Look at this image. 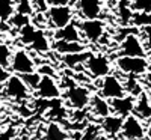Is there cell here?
<instances>
[{"instance_id":"obj_1","label":"cell","mask_w":151,"mask_h":140,"mask_svg":"<svg viewBox=\"0 0 151 140\" xmlns=\"http://www.w3.org/2000/svg\"><path fill=\"white\" fill-rule=\"evenodd\" d=\"M115 66L127 77H144V74L150 69V62L147 57L118 56L115 59Z\"/></svg>"},{"instance_id":"obj_2","label":"cell","mask_w":151,"mask_h":140,"mask_svg":"<svg viewBox=\"0 0 151 140\" xmlns=\"http://www.w3.org/2000/svg\"><path fill=\"white\" fill-rule=\"evenodd\" d=\"M92 92L89 87L83 84L73 83L65 89V106L71 107L73 110H85L91 103Z\"/></svg>"},{"instance_id":"obj_3","label":"cell","mask_w":151,"mask_h":140,"mask_svg":"<svg viewBox=\"0 0 151 140\" xmlns=\"http://www.w3.org/2000/svg\"><path fill=\"white\" fill-rule=\"evenodd\" d=\"M85 72L92 79H103L106 75L112 74V63L109 57L103 53H92L88 60L83 63Z\"/></svg>"},{"instance_id":"obj_4","label":"cell","mask_w":151,"mask_h":140,"mask_svg":"<svg viewBox=\"0 0 151 140\" xmlns=\"http://www.w3.org/2000/svg\"><path fill=\"white\" fill-rule=\"evenodd\" d=\"M97 94L101 95L106 99H109V101L127 95L125 87H124V81L118 77L116 74H109V75H106V77L100 79Z\"/></svg>"},{"instance_id":"obj_5","label":"cell","mask_w":151,"mask_h":140,"mask_svg":"<svg viewBox=\"0 0 151 140\" xmlns=\"http://www.w3.org/2000/svg\"><path fill=\"white\" fill-rule=\"evenodd\" d=\"M2 94L6 98L12 99V101H17V103L27 101V99L32 98V91L26 86V83L23 81V79L17 74H11V77L8 79Z\"/></svg>"},{"instance_id":"obj_6","label":"cell","mask_w":151,"mask_h":140,"mask_svg":"<svg viewBox=\"0 0 151 140\" xmlns=\"http://www.w3.org/2000/svg\"><path fill=\"white\" fill-rule=\"evenodd\" d=\"M9 69L17 75H26V74L36 71V63H35L33 57L29 54L27 50L17 48L12 51Z\"/></svg>"},{"instance_id":"obj_7","label":"cell","mask_w":151,"mask_h":140,"mask_svg":"<svg viewBox=\"0 0 151 140\" xmlns=\"http://www.w3.org/2000/svg\"><path fill=\"white\" fill-rule=\"evenodd\" d=\"M73 8L70 5H60V6H48L45 12V18L50 27L62 29L73 23Z\"/></svg>"},{"instance_id":"obj_8","label":"cell","mask_w":151,"mask_h":140,"mask_svg":"<svg viewBox=\"0 0 151 140\" xmlns=\"http://www.w3.org/2000/svg\"><path fill=\"white\" fill-rule=\"evenodd\" d=\"M79 30L82 38L91 44H97L106 35V24L101 20H82L79 23Z\"/></svg>"},{"instance_id":"obj_9","label":"cell","mask_w":151,"mask_h":140,"mask_svg":"<svg viewBox=\"0 0 151 140\" xmlns=\"http://www.w3.org/2000/svg\"><path fill=\"white\" fill-rule=\"evenodd\" d=\"M119 136L122 140H144L147 137V126L134 114H130V116L124 118Z\"/></svg>"},{"instance_id":"obj_10","label":"cell","mask_w":151,"mask_h":140,"mask_svg":"<svg viewBox=\"0 0 151 140\" xmlns=\"http://www.w3.org/2000/svg\"><path fill=\"white\" fill-rule=\"evenodd\" d=\"M119 56L147 57V50L137 33H130L119 42Z\"/></svg>"},{"instance_id":"obj_11","label":"cell","mask_w":151,"mask_h":140,"mask_svg":"<svg viewBox=\"0 0 151 140\" xmlns=\"http://www.w3.org/2000/svg\"><path fill=\"white\" fill-rule=\"evenodd\" d=\"M35 94L40 99H56L60 98L62 89L55 77H48V75H41L40 84L36 86Z\"/></svg>"},{"instance_id":"obj_12","label":"cell","mask_w":151,"mask_h":140,"mask_svg":"<svg viewBox=\"0 0 151 140\" xmlns=\"http://www.w3.org/2000/svg\"><path fill=\"white\" fill-rule=\"evenodd\" d=\"M76 8L83 20H100L103 12L101 0H77Z\"/></svg>"},{"instance_id":"obj_13","label":"cell","mask_w":151,"mask_h":140,"mask_svg":"<svg viewBox=\"0 0 151 140\" xmlns=\"http://www.w3.org/2000/svg\"><path fill=\"white\" fill-rule=\"evenodd\" d=\"M134 101H136V98L132 95H124L121 98L110 99V110L113 114H118L121 118H127L130 114H133Z\"/></svg>"},{"instance_id":"obj_14","label":"cell","mask_w":151,"mask_h":140,"mask_svg":"<svg viewBox=\"0 0 151 140\" xmlns=\"http://www.w3.org/2000/svg\"><path fill=\"white\" fill-rule=\"evenodd\" d=\"M89 113H92L94 116L97 119H104L106 116H109V114L112 113L110 110V101L103 98L101 95H98V94H92L91 96V103H89Z\"/></svg>"},{"instance_id":"obj_15","label":"cell","mask_w":151,"mask_h":140,"mask_svg":"<svg viewBox=\"0 0 151 140\" xmlns=\"http://www.w3.org/2000/svg\"><path fill=\"white\" fill-rule=\"evenodd\" d=\"M122 122H124V118L110 113L109 116H106L104 119L100 121V130L109 137H116V136L121 134Z\"/></svg>"},{"instance_id":"obj_16","label":"cell","mask_w":151,"mask_h":140,"mask_svg":"<svg viewBox=\"0 0 151 140\" xmlns=\"http://www.w3.org/2000/svg\"><path fill=\"white\" fill-rule=\"evenodd\" d=\"M133 114L137 119H141L142 122L151 119V99H150L147 91H144L139 96H136Z\"/></svg>"},{"instance_id":"obj_17","label":"cell","mask_w":151,"mask_h":140,"mask_svg":"<svg viewBox=\"0 0 151 140\" xmlns=\"http://www.w3.org/2000/svg\"><path fill=\"white\" fill-rule=\"evenodd\" d=\"M52 50H53V51H56L59 56H65V54H76V53L86 51V45H85L83 41H79V42L55 41L52 44Z\"/></svg>"},{"instance_id":"obj_18","label":"cell","mask_w":151,"mask_h":140,"mask_svg":"<svg viewBox=\"0 0 151 140\" xmlns=\"http://www.w3.org/2000/svg\"><path fill=\"white\" fill-rule=\"evenodd\" d=\"M55 41H67V42H79L82 41V35H80V30L76 24H68V26L62 27V29H58L55 33Z\"/></svg>"},{"instance_id":"obj_19","label":"cell","mask_w":151,"mask_h":140,"mask_svg":"<svg viewBox=\"0 0 151 140\" xmlns=\"http://www.w3.org/2000/svg\"><path fill=\"white\" fill-rule=\"evenodd\" d=\"M70 136L59 122L52 121L44 128V140H68Z\"/></svg>"},{"instance_id":"obj_20","label":"cell","mask_w":151,"mask_h":140,"mask_svg":"<svg viewBox=\"0 0 151 140\" xmlns=\"http://www.w3.org/2000/svg\"><path fill=\"white\" fill-rule=\"evenodd\" d=\"M29 47L33 50V51L42 54V53H48L50 50H52V42H50L48 36H47V33H45L44 30L38 29L36 33H35L33 41H32V44H30Z\"/></svg>"},{"instance_id":"obj_21","label":"cell","mask_w":151,"mask_h":140,"mask_svg":"<svg viewBox=\"0 0 151 140\" xmlns=\"http://www.w3.org/2000/svg\"><path fill=\"white\" fill-rule=\"evenodd\" d=\"M92 53L91 51H82V53H76V54H65V56H60V62L64 63L65 66L68 68H73V69H77L79 65L83 66V63L88 60Z\"/></svg>"},{"instance_id":"obj_22","label":"cell","mask_w":151,"mask_h":140,"mask_svg":"<svg viewBox=\"0 0 151 140\" xmlns=\"http://www.w3.org/2000/svg\"><path fill=\"white\" fill-rule=\"evenodd\" d=\"M116 17L121 23V26H129V24L132 23L133 9H132V5H130V0H118Z\"/></svg>"},{"instance_id":"obj_23","label":"cell","mask_w":151,"mask_h":140,"mask_svg":"<svg viewBox=\"0 0 151 140\" xmlns=\"http://www.w3.org/2000/svg\"><path fill=\"white\" fill-rule=\"evenodd\" d=\"M15 0H0V23H9L15 14Z\"/></svg>"},{"instance_id":"obj_24","label":"cell","mask_w":151,"mask_h":140,"mask_svg":"<svg viewBox=\"0 0 151 140\" xmlns=\"http://www.w3.org/2000/svg\"><path fill=\"white\" fill-rule=\"evenodd\" d=\"M36 27L33 26L32 23L26 24L24 27H21L18 30V36H20V41L24 44V45H30L32 41H33V38H35V33H36Z\"/></svg>"},{"instance_id":"obj_25","label":"cell","mask_w":151,"mask_h":140,"mask_svg":"<svg viewBox=\"0 0 151 140\" xmlns=\"http://www.w3.org/2000/svg\"><path fill=\"white\" fill-rule=\"evenodd\" d=\"M130 24L133 27H139V29L145 26H151V14H148V12H133Z\"/></svg>"},{"instance_id":"obj_26","label":"cell","mask_w":151,"mask_h":140,"mask_svg":"<svg viewBox=\"0 0 151 140\" xmlns=\"http://www.w3.org/2000/svg\"><path fill=\"white\" fill-rule=\"evenodd\" d=\"M11 57H12V48L6 42H0V68L8 69L11 65Z\"/></svg>"},{"instance_id":"obj_27","label":"cell","mask_w":151,"mask_h":140,"mask_svg":"<svg viewBox=\"0 0 151 140\" xmlns=\"http://www.w3.org/2000/svg\"><path fill=\"white\" fill-rule=\"evenodd\" d=\"M33 3L32 0H18L15 3V12L17 14H21V15H26V17H30L33 15Z\"/></svg>"},{"instance_id":"obj_28","label":"cell","mask_w":151,"mask_h":140,"mask_svg":"<svg viewBox=\"0 0 151 140\" xmlns=\"http://www.w3.org/2000/svg\"><path fill=\"white\" fill-rule=\"evenodd\" d=\"M20 77L23 79V81L26 83V86L30 89V91L35 92V89L36 86L40 84V80H41V74L38 72V71H33L30 74H26V75H20Z\"/></svg>"},{"instance_id":"obj_29","label":"cell","mask_w":151,"mask_h":140,"mask_svg":"<svg viewBox=\"0 0 151 140\" xmlns=\"http://www.w3.org/2000/svg\"><path fill=\"white\" fill-rule=\"evenodd\" d=\"M133 12H148L151 14V0H130Z\"/></svg>"},{"instance_id":"obj_30","label":"cell","mask_w":151,"mask_h":140,"mask_svg":"<svg viewBox=\"0 0 151 140\" xmlns=\"http://www.w3.org/2000/svg\"><path fill=\"white\" fill-rule=\"evenodd\" d=\"M30 17H26V15H21V14H17V12H15V14L14 15H12V18L9 20V24H11V26L12 27H15V29H21V27H24V26H26V24H29L30 23Z\"/></svg>"},{"instance_id":"obj_31","label":"cell","mask_w":151,"mask_h":140,"mask_svg":"<svg viewBox=\"0 0 151 140\" xmlns=\"http://www.w3.org/2000/svg\"><path fill=\"white\" fill-rule=\"evenodd\" d=\"M139 38H141V41H142V44H144L147 51L151 50V26L142 27L141 32H139Z\"/></svg>"},{"instance_id":"obj_32","label":"cell","mask_w":151,"mask_h":140,"mask_svg":"<svg viewBox=\"0 0 151 140\" xmlns=\"http://www.w3.org/2000/svg\"><path fill=\"white\" fill-rule=\"evenodd\" d=\"M11 77V72L8 69H3V68H0V92L3 91V87L8 81V79Z\"/></svg>"},{"instance_id":"obj_33","label":"cell","mask_w":151,"mask_h":140,"mask_svg":"<svg viewBox=\"0 0 151 140\" xmlns=\"http://www.w3.org/2000/svg\"><path fill=\"white\" fill-rule=\"evenodd\" d=\"M38 72H40L41 75H48V77H55V68H53V66H50V65H42V66H40Z\"/></svg>"},{"instance_id":"obj_34","label":"cell","mask_w":151,"mask_h":140,"mask_svg":"<svg viewBox=\"0 0 151 140\" xmlns=\"http://www.w3.org/2000/svg\"><path fill=\"white\" fill-rule=\"evenodd\" d=\"M0 140H14V136L11 131H2L0 133Z\"/></svg>"},{"instance_id":"obj_35","label":"cell","mask_w":151,"mask_h":140,"mask_svg":"<svg viewBox=\"0 0 151 140\" xmlns=\"http://www.w3.org/2000/svg\"><path fill=\"white\" fill-rule=\"evenodd\" d=\"M144 83L151 89V71H147V72L144 74Z\"/></svg>"},{"instance_id":"obj_36","label":"cell","mask_w":151,"mask_h":140,"mask_svg":"<svg viewBox=\"0 0 151 140\" xmlns=\"http://www.w3.org/2000/svg\"><path fill=\"white\" fill-rule=\"evenodd\" d=\"M147 137L151 139V119L148 121V125H147Z\"/></svg>"},{"instance_id":"obj_37","label":"cell","mask_w":151,"mask_h":140,"mask_svg":"<svg viewBox=\"0 0 151 140\" xmlns=\"http://www.w3.org/2000/svg\"><path fill=\"white\" fill-rule=\"evenodd\" d=\"M148 96H150V99H151V91H150V92H148Z\"/></svg>"},{"instance_id":"obj_38","label":"cell","mask_w":151,"mask_h":140,"mask_svg":"<svg viewBox=\"0 0 151 140\" xmlns=\"http://www.w3.org/2000/svg\"><path fill=\"white\" fill-rule=\"evenodd\" d=\"M148 71H151V62H150V69H148Z\"/></svg>"},{"instance_id":"obj_39","label":"cell","mask_w":151,"mask_h":140,"mask_svg":"<svg viewBox=\"0 0 151 140\" xmlns=\"http://www.w3.org/2000/svg\"><path fill=\"white\" fill-rule=\"evenodd\" d=\"M0 106H2V101H0Z\"/></svg>"}]
</instances>
